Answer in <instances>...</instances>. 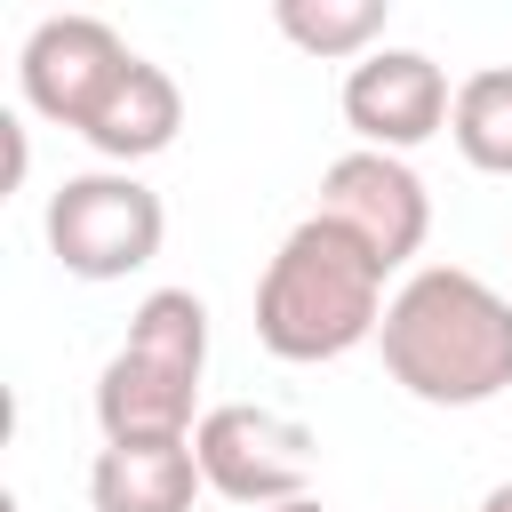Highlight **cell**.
<instances>
[{"label": "cell", "mask_w": 512, "mask_h": 512, "mask_svg": "<svg viewBox=\"0 0 512 512\" xmlns=\"http://www.w3.org/2000/svg\"><path fill=\"white\" fill-rule=\"evenodd\" d=\"M376 352L392 384L424 408H488L512 392V296L464 264H424L392 288Z\"/></svg>", "instance_id": "cell-1"}, {"label": "cell", "mask_w": 512, "mask_h": 512, "mask_svg": "<svg viewBox=\"0 0 512 512\" xmlns=\"http://www.w3.org/2000/svg\"><path fill=\"white\" fill-rule=\"evenodd\" d=\"M384 264L368 240H352L336 216H304L288 224V240L272 248L264 280H256V344L288 368H320L344 360L360 344H376L384 328Z\"/></svg>", "instance_id": "cell-2"}, {"label": "cell", "mask_w": 512, "mask_h": 512, "mask_svg": "<svg viewBox=\"0 0 512 512\" xmlns=\"http://www.w3.org/2000/svg\"><path fill=\"white\" fill-rule=\"evenodd\" d=\"M200 376H208V304L192 288H152L128 312V336L96 368V424L104 440H192L200 432Z\"/></svg>", "instance_id": "cell-3"}, {"label": "cell", "mask_w": 512, "mask_h": 512, "mask_svg": "<svg viewBox=\"0 0 512 512\" xmlns=\"http://www.w3.org/2000/svg\"><path fill=\"white\" fill-rule=\"evenodd\" d=\"M40 232H48V256L72 280H128L160 256L168 208L136 168H88V176H64L48 192Z\"/></svg>", "instance_id": "cell-4"}, {"label": "cell", "mask_w": 512, "mask_h": 512, "mask_svg": "<svg viewBox=\"0 0 512 512\" xmlns=\"http://www.w3.org/2000/svg\"><path fill=\"white\" fill-rule=\"evenodd\" d=\"M192 456H200V480L248 512H272V504H296L312 496V432L296 416H272L256 400H224L200 416L192 432Z\"/></svg>", "instance_id": "cell-5"}, {"label": "cell", "mask_w": 512, "mask_h": 512, "mask_svg": "<svg viewBox=\"0 0 512 512\" xmlns=\"http://www.w3.org/2000/svg\"><path fill=\"white\" fill-rule=\"evenodd\" d=\"M128 64H136V48L104 16H40L16 48V96H24V112L80 136L96 120V104L120 88Z\"/></svg>", "instance_id": "cell-6"}, {"label": "cell", "mask_w": 512, "mask_h": 512, "mask_svg": "<svg viewBox=\"0 0 512 512\" xmlns=\"http://www.w3.org/2000/svg\"><path fill=\"white\" fill-rule=\"evenodd\" d=\"M320 216H336L352 240H368L384 272H400L432 240V192H424V176L400 152H368V144H352V152H336L320 168Z\"/></svg>", "instance_id": "cell-7"}, {"label": "cell", "mask_w": 512, "mask_h": 512, "mask_svg": "<svg viewBox=\"0 0 512 512\" xmlns=\"http://www.w3.org/2000/svg\"><path fill=\"white\" fill-rule=\"evenodd\" d=\"M336 104H344V128H352L368 152H400V160H408L424 136L448 128L456 88H448V72H440L424 48H376V56H360V64L344 72Z\"/></svg>", "instance_id": "cell-8"}, {"label": "cell", "mask_w": 512, "mask_h": 512, "mask_svg": "<svg viewBox=\"0 0 512 512\" xmlns=\"http://www.w3.org/2000/svg\"><path fill=\"white\" fill-rule=\"evenodd\" d=\"M200 456L192 440H104L88 464L96 512H192L200 504Z\"/></svg>", "instance_id": "cell-9"}, {"label": "cell", "mask_w": 512, "mask_h": 512, "mask_svg": "<svg viewBox=\"0 0 512 512\" xmlns=\"http://www.w3.org/2000/svg\"><path fill=\"white\" fill-rule=\"evenodd\" d=\"M176 128H184V88L152 64V56H136L128 72H120V88L96 104V120L80 128L112 168H136V160H152V152H168L176 144Z\"/></svg>", "instance_id": "cell-10"}, {"label": "cell", "mask_w": 512, "mask_h": 512, "mask_svg": "<svg viewBox=\"0 0 512 512\" xmlns=\"http://www.w3.org/2000/svg\"><path fill=\"white\" fill-rule=\"evenodd\" d=\"M272 24H280V40H296L320 64H360V56L384 48L392 0H280Z\"/></svg>", "instance_id": "cell-11"}, {"label": "cell", "mask_w": 512, "mask_h": 512, "mask_svg": "<svg viewBox=\"0 0 512 512\" xmlns=\"http://www.w3.org/2000/svg\"><path fill=\"white\" fill-rule=\"evenodd\" d=\"M448 136L480 176H512V64H488V72L456 80Z\"/></svg>", "instance_id": "cell-12"}, {"label": "cell", "mask_w": 512, "mask_h": 512, "mask_svg": "<svg viewBox=\"0 0 512 512\" xmlns=\"http://www.w3.org/2000/svg\"><path fill=\"white\" fill-rule=\"evenodd\" d=\"M480 512H512V480H496V488L480 496Z\"/></svg>", "instance_id": "cell-13"}, {"label": "cell", "mask_w": 512, "mask_h": 512, "mask_svg": "<svg viewBox=\"0 0 512 512\" xmlns=\"http://www.w3.org/2000/svg\"><path fill=\"white\" fill-rule=\"evenodd\" d=\"M272 512H328L320 496H296V504H272Z\"/></svg>", "instance_id": "cell-14"}]
</instances>
